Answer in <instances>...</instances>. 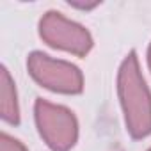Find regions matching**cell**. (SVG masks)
<instances>
[{
    "label": "cell",
    "instance_id": "obj_1",
    "mask_svg": "<svg viewBox=\"0 0 151 151\" xmlns=\"http://www.w3.org/2000/svg\"><path fill=\"white\" fill-rule=\"evenodd\" d=\"M117 96L124 117L126 132L132 139L151 135V91L142 77L137 52L132 50L123 59L117 71Z\"/></svg>",
    "mask_w": 151,
    "mask_h": 151
},
{
    "label": "cell",
    "instance_id": "obj_2",
    "mask_svg": "<svg viewBox=\"0 0 151 151\" xmlns=\"http://www.w3.org/2000/svg\"><path fill=\"white\" fill-rule=\"evenodd\" d=\"M34 121L39 137L50 151H71L78 140V119L64 105L37 98L34 103Z\"/></svg>",
    "mask_w": 151,
    "mask_h": 151
},
{
    "label": "cell",
    "instance_id": "obj_3",
    "mask_svg": "<svg viewBox=\"0 0 151 151\" xmlns=\"http://www.w3.org/2000/svg\"><path fill=\"white\" fill-rule=\"evenodd\" d=\"M29 75L41 87L59 94H80L84 91V75L78 66L50 57L39 50L27 57Z\"/></svg>",
    "mask_w": 151,
    "mask_h": 151
},
{
    "label": "cell",
    "instance_id": "obj_4",
    "mask_svg": "<svg viewBox=\"0 0 151 151\" xmlns=\"http://www.w3.org/2000/svg\"><path fill=\"white\" fill-rule=\"evenodd\" d=\"M39 37L48 46L77 57H86L94 45L91 32L84 25L66 18L57 11H48L41 16Z\"/></svg>",
    "mask_w": 151,
    "mask_h": 151
},
{
    "label": "cell",
    "instance_id": "obj_5",
    "mask_svg": "<svg viewBox=\"0 0 151 151\" xmlns=\"http://www.w3.org/2000/svg\"><path fill=\"white\" fill-rule=\"evenodd\" d=\"M0 116L9 124H20V105L16 94V84L11 78L6 66L0 68Z\"/></svg>",
    "mask_w": 151,
    "mask_h": 151
},
{
    "label": "cell",
    "instance_id": "obj_6",
    "mask_svg": "<svg viewBox=\"0 0 151 151\" xmlns=\"http://www.w3.org/2000/svg\"><path fill=\"white\" fill-rule=\"evenodd\" d=\"M0 151H29V149L25 147V144L22 140L2 132L0 133Z\"/></svg>",
    "mask_w": 151,
    "mask_h": 151
},
{
    "label": "cell",
    "instance_id": "obj_7",
    "mask_svg": "<svg viewBox=\"0 0 151 151\" xmlns=\"http://www.w3.org/2000/svg\"><path fill=\"white\" fill-rule=\"evenodd\" d=\"M71 7H77V9H84V11H91V9H94V7H98L100 6V2H93V4H84V2H75V0H69L68 2Z\"/></svg>",
    "mask_w": 151,
    "mask_h": 151
},
{
    "label": "cell",
    "instance_id": "obj_8",
    "mask_svg": "<svg viewBox=\"0 0 151 151\" xmlns=\"http://www.w3.org/2000/svg\"><path fill=\"white\" fill-rule=\"evenodd\" d=\"M147 66H149V71H151V43L147 46Z\"/></svg>",
    "mask_w": 151,
    "mask_h": 151
},
{
    "label": "cell",
    "instance_id": "obj_9",
    "mask_svg": "<svg viewBox=\"0 0 151 151\" xmlns=\"http://www.w3.org/2000/svg\"><path fill=\"white\" fill-rule=\"evenodd\" d=\"M147 151H151V147H149V149H147Z\"/></svg>",
    "mask_w": 151,
    "mask_h": 151
}]
</instances>
